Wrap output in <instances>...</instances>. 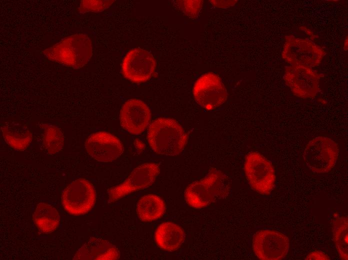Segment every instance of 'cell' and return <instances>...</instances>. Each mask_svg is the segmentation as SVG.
<instances>
[{"label":"cell","instance_id":"603a6c76","mask_svg":"<svg viewBox=\"0 0 348 260\" xmlns=\"http://www.w3.org/2000/svg\"><path fill=\"white\" fill-rule=\"evenodd\" d=\"M114 0H82L78 8L80 12H101L108 8Z\"/></svg>","mask_w":348,"mask_h":260},{"label":"cell","instance_id":"cb8c5ba5","mask_svg":"<svg viewBox=\"0 0 348 260\" xmlns=\"http://www.w3.org/2000/svg\"><path fill=\"white\" fill-rule=\"evenodd\" d=\"M305 259L307 260H330V258L326 254L321 251L316 250L308 254Z\"/></svg>","mask_w":348,"mask_h":260},{"label":"cell","instance_id":"7a4b0ae2","mask_svg":"<svg viewBox=\"0 0 348 260\" xmlns=\"http://www.w3.org/2000/svg\"><path fill=\"white\" fill-rule=\"evenodd\" d=\"M230 191L227 176L220 170L213 168L204 178L188 186L184 196L188 205L200 209L226 198Z\"/></svg>","mask_w":348,"mask_h":260},{"label":"cell","instance_id":"7c38bea8","mask_svg":"<svg viewBox=\"0 0 348 260\" xmlns=\"http://www.w3.org/2000/svg\"><path fill=\"white\" fill-rule=\"evenodd\" d=\"M156 62L152 56L146 50L134 48L126 54L122 64L124 77L136 83L149 80L154 74Z\"/></svg>","mask_w":348,"mask_h":260},{"label":"cell","instance_id":"e0dca14e","mask_svg":"<svg viewBox=\"0 0 348 260\" xmlns=\"http://www.w3.org/2000/svg\"><path fill=\"white\" fill-rule=\"evenodd\" d=\"M1 130L6 142L17 150H26L32 140L30 128L19 122H4L2 124Z\"/></svg>","mask_w":348,"mask_h":260},{"label":"cell","instance_id":"d4e9b609","mask_svg":"<svg viewBox=\"0 0 348 260\" xmlns=\"http://www.w3.org/2000/svg\"><path fill=\"white\" fill-rule=\"evenodd\" d=\"M210 3L216 7L226 8L234 6L236 0H210Z\"/></svg>","mask_w":348,"mask_h":260},{"label":"cell","instance_id":"484cf974","mask_svg":"<svg viewBox=\"0 0 348 260\" xmlns=\"http://www.w3.org/2000/svg\"><path fill=\"white\" fill-rule=\"evenodd\" d=\"M344 50H348V37H346V39L344 42Z\"/></svg>","mask_w":348,"mask_h":260},{"label":"cell","instance_id":"6da1fadb","mask_svg":"<svg viewBox=\"0 0 348 260\" xmlns=\"http://www.w3.org/2000/svg\"><path fill=\"white\" fill-rule=\"evenodd\" d=\"M188 136L182 126L175 120L159 118L150 125L148 140L152 149L157 154L175 156L184 150Z\"/></svg>","mask_w":348,"mask_h":260},{"label":"cell","instance_id":"ba28073f","mask_svg":"<svg viewBox=\"0 0 348 260\" xmlns=\"http://www.w3.org/2000/svg\"><path fill=\"white\" fill-rule=\"evenodd\" d=\"M160 172L158 164L148 162L136 167L122 183L108 190V202H114L130 193L150 186Z\"/></svg>","mask_w":348,"mask_h":260},{"label":"cell","instance_id":"44dd1931","mask_svg":"<svg viewBox=\"0 0 348 260\" xmlns=\"http://www.w3.org/2000/svg\"><path fill=\"white\" fill-rule=\"evenodd\" d=\"M43 129L44 145L46 152L51 154L59 152L64 144V136L62 130L56 126L44 124Z\"/></svg>","mask_w":348,"mask_h":260},{"label":"cell","instance_id":"ffe728a7","mask_svg":"<svg viewBox=\"0 0 348 260\" xmlns=\"http://www.w3.org/2000/svg\"><path fill=\"white\" fill-rule=\"evenodd\" d=\"M333 239L342 260L348 259V220L346 216H335L332 222Z\"/></svg>","mask_w":348,"mask_h":260},{"label":"cell","instance_id":"5b68a950","mask_svg":"<svg viewBox=\"0 0 348 260\" xmlns=\"http://www.w3.org/2000/svg\"><path fill=\"white\" fill-rule=\"evenodd\" d=\"M244 170L252 188L262 195H268L276 181L274 169L272 162L259 152H252L246 156Z\"/></svg>","mask_w":348,"mask_h":260},{"label":"cell","instance_id":"d6986e66","mask_svg":"<svg viewBox=\"0 0 348 260\" xmlns=\"http://www.w3.org/2000/svg\"><path fill=\"white\" fill-rule=\"evenodd\" d=\"M136 213L144 222H151L162 217L166 210V204L160 196L148 194L140 198L136 204Z\"/></svg>","mask_w":348,"mask_h":260},{"label":"cell","instance_id":"7402d4cb","mask_svg":"<svg viewBox=\"0 0 348 260\" xmlns=\"http://www.w3.org/2000/svg\"><path fill=\"white\" fill-rule=\"evenodd\" d=\"M176 6L185 14L192 18H195L200 12L203 4V1L197 0H177L176 1Z\"/></svg>","mask_w":348,"mask_h":260},{"label":"cell","instance_id":"9c48e42d","mask_svg":"<svg viewBox=\"0 0 348 260\" xmlns=\"http://www.w3.org/2000/svg\"><path fill=\"white\" fill-rule=\"evenodd\" d=\"M284 79L292 94L300 98H314L320 90L319 74L306 66L294 64L288 67Z\"/></svg>","mask_w":348,"mask_h":260},{"label":"cell","instance_id":"52a82bcc","mask_svg":"<svg viewBox=\"0 0 348 260\" xmlns=\"http://www.w3.org/2000/svg\"><path fill=\"white\" fill-rule=\"evenodd\" d=\"M286 40L282 57L292 65L318 66L326 55L320 46L310 40L290 36H286Z\"/></svg>","mask_w":348,"mask_h":260},{"label":"cell","instance_id":"2e32d148","mask_svg":"<svg viewBox=\"0 0 348 260\" xmlns=\"http://www.w3.org/2000/svg\"><path fill=\"white\" fill-rule=\"evenodd\" d=\"M184 232L182 228L172 222H165L157 228L154 239L162 249L173 252L178 250L184 242Z\"/></svg>","mask_w":348,"mask_h":260},{"label":"cell","instance_id":"277c9868","mask_svg":"<svg viewBox=\"0 0 348 260\" xmlns=\"http://www.w3.org/2000/svg\"><path fill=\"white\" fill-rule=\"evenodd\" d=\"M340 152L338 144L331 138L319 136L311 140L303 152L307 167L316 173H326L334 166Z\"/></svg>","mask_w":348,"mask_h":260},{"label":"cell","instance_id":"3957f363","mask_svg":"<svg viewBox=\"0 0 348 260\" xmlns=\"http://www.w3.org/2000/svg\"><path fill=\"white\" fill-rule=\"evenodd\" d=\"M92 53V45L90 38L82 34L66 37L43 52L48 60L73 68H80L85 66Z\"/></svg>","mask_w":348,"mask_h":260},{"label":"cell","instance_id":"8992f818","mask_svg":"<svg viewBox=\"0 0 348 260\" xmlns=\"http://www.w3.org/2000/svg\"><path fill=\"white\" fill-rule=\"evenodd\" d=\"M96 192L92 184L85 178L77 179L64 190L62 200L64 208L69 214L83 215L94 207Z\"/></svg>","mask_w":348,"mask_h":260},{"label":"cell","instance_id":"4fadbf2b","mask_svg":"<svg viewBox=\"0 0 348 260\" xmlns=\"http://www.w3.org/2000/svg\"><path fill=\"white\" fill-rule=\"evenodd\" d=\"M85 148L94 160L104 162H112L124 152L121 141L114 134L106 132H98L86 139Z\"/></svg>","mask_w":348,"mask_h":260},{"label":"cell","instance_id":"ac0fdd59","mask_svg":"<svg viewBox=\"0 0 348 260\" xmlns=\"http://www.w3.org/2000/svg\"><path fill=\"white\" fill-rule=\"evenodd\" d=\"M60 216L56 209L51 204L42 202L36 206L33 214L35 225L42 232L49 234L59 226Z\"/></svg>","mask_w":348,"mask_h":260},{"label":"cell","instance_id":"8fae6325","mask_svg":"<svg viewBox=\"0 0 348 260\" xmlns=\"http://www.w3.org/2000/svg\"><path fill=\"white\" fill-rule=\"evenodd\" d=\"M196 102L202 108L211 110L219 107L226 101V90L220 78L212 72L200 76L193 88Z\"/></svg>","mask_w":348,"mask_h":260},{"label":"cell","instance_id":"9a60e30c","mask_svg":"<svg viewBox=\"0 0 348 260\" xmlns=\"http://www.w3.org/2000/svg\"><path fill=\"white\" fill-rule=\"evenodd\" d=\"M118 249L108 241L90 237L76 251L73 260H114L120 258Z\"/></svg>","mask_w":348,"mask_h":260},{"label":"cell","instance_id":"30bf717a","mask_svg":"<svg viewBox=\"0 0 348 260\" xmlns=\"http://www.w3.org/2000/svg\"><path fill=\"white\" fill-rule=\"evenodd\" d=\"M289 239L284 234L272 230H262L254 234L252 240L256 256L262 260H280L288 254Z\"/></svg>","mask_w":348,"mask_h":260},{"label":"cell","instance_id":"5bb4252c","mask_svg":"<svg viewBox=\"0 0 348 260\" xmlns=\"http://www.w3.org/2000/svg\"><path fill=\"white\" fill-rule=\"evenodd\" d=\"M148 106L138 98L130 99L122 105L120 114V124L126 131L133 134L142 132L151 119Z\"/></svg>","mask_w":348,"mask_h":260}]
</instances>
